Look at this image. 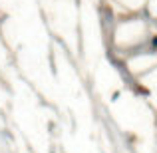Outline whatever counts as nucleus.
<instances>
[{"instance_id":"nucleus-1","label":"nucleus","mask_w":157,"mask_h":153,"mask_svg":"<svg viewBox=\"0 0 157 153\" xmlns=\"http://www.w3.org/2000/svg\"><path fill=\"white\" fill-rule=\"evenodd\" d=\"M151 44H153V46H155V48H157V36H155V38L151 40Z\"/></svg>"}]
</instances>
